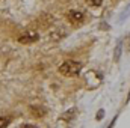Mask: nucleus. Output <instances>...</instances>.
Listing matches in <instances>:
<instances>
[{"label":"nucleus","mask_w":130,"mask_h":128,"mask_svg":"<svg viewBox=\"0 0 130 128\" xmlns=\"http://www.w3.org/2000/svg\"><path fill=\"white\" fill-rule=\"evenodd\" d=\"M82 71V63L76 60H65L64 63L59 66V72L65 77H74L79 75Z\"/></svg>","instance_id":"nucleus-1"},{"label":"nucleus","mask_w":130,"mask_h":128,"mask_svg":"<svg viewBox=\"0 0 130 128\" xmlns=\"http://www.w3.org/2000/svg\"><path fill=\"white\" fill-rule=\"evenodd\" d=\"M35 41H38V33L33 32V30H29V32L23 33L18 38V42H21V44H32Z\"/></svg>","instance_id":"nucleus-2"},{"label":"nucleus","mask_w":130,"mask_h":128,"mask_svg":"<svg viewBox=\"0 0 130 128\" xmlns=\"http://www.w3.org/2000/svg\"><path fill=\"white\" fill-rule=\"evenodd\" d=\"M83 12H80V11H76V9H73V11H70L68 12V20L71 21V23H74V24H80L82 21H83Z\"/></svg>","instance_id":"nucleus-3"},{"label":"nucleus","mask_w":130,"mask_h":128,"mask_svg":"<svg viewBox=\"0 0 130 128\" xmlns=\"http://www.w3.org/2000/svg\"><path fill=\"white\" fill-rule=\"evenodd\" d=\"M121 51H123V41H118V42H117V47H115V51H113V60H115V62L120 60Z\"/></svg>","instance_id":"nucleus-4"},{"label":"nucleus","mask_w":130,"mask_h":128,"mask_svg":"<svg viewBox=\"0 0 130 128\" xmlns=\"http://www.w3.org/2000/svg\"><path fill=\"white\" fill-rule=\"evenodd\" d=\"M30 112L33 113V116H36V118H41V116L45 115V109L44 107H30Z\"/></svg>","instance_id":"nucleus-5"},{"label":"nucleus","mask_w":130,"mask_h":128,"mask_svg":"<svg viewBox=\"0 0 130 128\" xmlns=\"http://www.w3.org/2000/svg\"><path fill=\"white\" fill-rule=\"evenodd\" d=\"M76 113H77V110H76V109L73 107V109H70V112H68V113H65L62 119H64V121H67V122H70V121H73V119H74Z\"/></svg>","instance_id":"nucleus-6"},{"label":"nucleus","mask_w":130,"mask_h":128,"mask_svg":"<svg viewBox=\"0 0 130 128\" xmlns=\"http://www.w3.org/2000/svg\"><path fill=\"white\" fill-rule=\"evenodd\" d=\"M129 15H130V5L126 8V9H124V11H123V14L120 15V23H123L126 18H129Z\"/></svg>","instance_id":"nucleus-7"},{"label":"nucleus","mask_w":130,"mask_h":128,"mask_svg":"<svg viewBox=\"0 0 130 128\" xmlns=\"http://www.w3.org/2000/svg\"><path fill=\"white\" fill-rule=\"evenodd\" d=\"M86 3H88L89 6H101L103 0H86Z\"/></svg>","instance_id":"nucleus-8"},{"label":"nucleus","mask_w":130,"mask_h":128,"mask_svg":"<svg viewBox=\"0 0 130 128\" xmlns=\"http://www.w3.org/2000/svg\"><path fill=\"white\" fill-rule=\"evenodd\" d=\"M9 119L8 118H0V128H3V127H8L9 125Z\"/></svg>","instance_id":"nucleus-9"},{"label":"nucleus","mask_w":130,"mask_h":128,"mask_svg":"<svg viewBox=\"0 0 130 128\" xmlns=\"http://www.w3.org/2000/svg\"><path fill=\"white\" fill-rule=\"evenodd\" d=\"M103 116H104V112H103V110H100V112L97 113V119H100V118H103Z\"/></svg>","instance_id":"nucleus-10"}]
</instances>
